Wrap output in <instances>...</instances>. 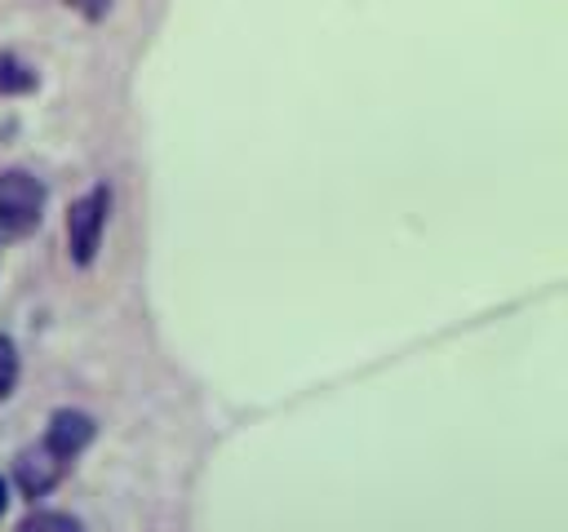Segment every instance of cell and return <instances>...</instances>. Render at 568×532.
<instances>
[{"label":"cell","instance_id":"cell-1","mask_svg":"<svg viewBox=\"0 0 568 532\" xmlns=\"http://www.w3.org/2000/svg\"><path fill=\"white\" fill-rule=\"evenodd\" d=\"M40 213H44V182L22 168L0 173V231L27 235L40 226Z\"/></svg>","mask_w":568,"mask_h":532},{"label":"cell","instance_id":"cell-2","mask_svg":"<svg viewBox=\"0 0 568 532\" xmlns=\"http://www.w3.org/2000/svg\"><path fill=\"white\" fill-rule=\"evenodd\" d=\"M106 208H111V191L106 186H93L89 195H80L67 213V248H71V262L75 266H89L98 257V244H102V231H106Z\"/></svg>","mask_w":568,"mask_h":532},{"label":"cell","instance_id":"cell-3","mask_svg":"<svg viewBox=\"0 0 568 532\" xmlns=\"http://www.w3.org/2000/svg\"><path fill=\"white\" fill-rule=\"evenodd\" d=\"M93 417L89 412H80V408H58L53 417H49V430H44V448L53 452V457H62L67 466H71V457H80L84 448H89V439H93Z\"/></svg>","mask_w":568,"mask_h":532},{"label":"cell","instance_id":"cell-4","mask_svg":"<svg viewBox=\"0 0 568 532\" xmlns=\"http://www.w3.org/2000/svg\"><path fill=\"white\" fill-rule=\"evenodd\" d=\"M13 474H18V488H22L27 497H44V492H49V488H58V479L67 474V461H62V457H53L44 443H31V448H22V452H18Z\"/></svg>","mask_w":568,"mask_h":532},{"label":"cell","instance_id":"cell-5","mask_svg":"<svg viewBox=\"0 0 568 532\" xmlns=\"http://www.w3.org/2000/svg\"><path fill=\"white\" fill-rule=\"evenodd\" d=\"M18 532H84V528H80V519L62 514V510H36L18 523Z\"/></svg>","mask_w":568,"mask_h":532},{"label":"cell","instance_id":"cell-6","mask_svg":"<svg viewBox=\"0 0 568 532\" xmlns=\"http://www.w3.org/2000/svg\"><path fill=\"white\" fill-rule=\"evenodd\" d=\"M36 89V71L22 66L13 53H0V93H27Z\"/></svg>","mask_w":568,"mask_h":532},{"label":"cell","instance_id":"cell-7","mask_svg":"<svg viewBox=\"0 0 568 532\" xmlns=\"http://www.w3.org/2000/svg\"><path fill=\"white\" fill-rule=\"evenodd\" d=\"M13 386H18V346L13 337L0 332V399H9Z\"/></svg>","mask_w":568,"mask_h":532},{"label":"cell","instance_id":"cell-8","mask_svg":"<svg viewBox=\"0 0 568 532\" xmlns=\"http://www.w3.org/2000/svg\"><path fill=\"white\" fill-rule=\"evenodd\" d=\"M71 4H80V9H84V13H89V18H98V13H102V9H106V4H102V0H71Z\"/></svg>","mask_w":568,"mask_h":532},{"label":"cell","instance_id":"cell-9","mask_svg":"<svg viewBox=\"0 0 568 532\" xmlns=\"http://www.w3.org/2000/svg\"><path fill=\"white\" fill-rule=\"evenodd\" d=\"M4 505H9V483L0 479V514H4Z\"/></svg>","mask_w":568,"mask_h":532}]
</instances>
